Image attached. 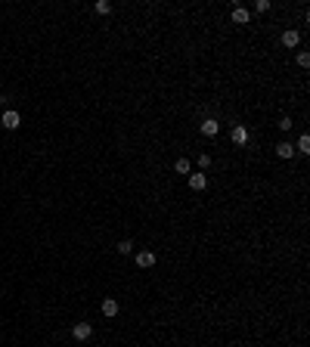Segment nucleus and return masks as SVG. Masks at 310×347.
<instances>
[{"mask_svg":"<svg viewBox=\"0 0 310 347\" xmlns=\"http://www.w3.org/2000/svg\"><path fill=\"white\" fill-rule=\"evenodd\" d=\"M230 140L236 143V146H248V140H251V133L245 124H233V130H230Z\"/></svg>","mask_w":310,"mask_h":347,"instance_id":"nucleus-1","label":"nucleus"},{"mask_svg":"<svg viewBox=\"0 0 310 347\" xmlns=\"http://www.w3.org/2000/svg\"><path fill=\"white\" fill-rule=\"evenodd\" d=\"M0 124H3L6 130H19V124H22V115H19V112H13V109H6V112L0 115Z\"/></svg>","mask_w":310,"mask_h":347,"instance_id":"nucleus-2","label":"nucleus"},{"mask_svg":"<svg viewBox=\"0 0 310 347\" xmlns=\"http://www.w3.org/2000/svg\"><path fill=\"white\" fill-rule=\"evenodd\" d=\"M199 130H202V137H217V133H220V121H217V118H205V121L199 124Z\"/></svg>","mask_w":310,"mask_h":347,"instance_id":"nucleus-3","label":"nucleus"},{"mask_svg":"<svg viewBox=\"0 0 310 347\" xmlns=\"http://www.w3.org/2000/svg\"><path fill=\"white\" fill-rule=\"evenodd\" d=\"M133 260H137V267H140V270H149V267H155V255H152L149 248L137 251V257H133Z\"/></svg>","mask_w":310,"mask_h":347,"instance_id":"nucleus-4","label":"nucleus"},{"mask_svg":"<svg viewBox=\"0 0 310 347\" xmlns=\"http://www.w3.org/2000/svg\"><path fill=\"white\" fill-rule=\"evenodd\" d=\"M72 335H74V341H87V338L93 335V326H90V323H74Z\"/></svg>","mask_w":310,"mask_h":347,"instance_id":"nucleus-5","label":"nucleus"},{"mask_svg":"<svg viewBox=\"0 0 310 347\" xmlns=\"http://www.w3.org/2000/svg\"><path fill=\"white\" fill-rule=\"evenodd\" d=\"M186 180H189V189L192 192H205V186H208V177L205 174H189Z\"/></svg>","mask_w":310,"mask_h":347,"instance_id":"nucleus-6","label":"nucleus"},{"mask_svg":"<svg viewBox=\"0 0 310 347\" xmlns=\"http://www.w3.org/2000/svg\"><path fill=\"white\" fill-rule=\"evenodd\" d=\"M301 44V31H295V28H289V31H282V47H298Z\"/></svg>","mask_w":310,"mask_h":347,"instance_id":"nucleus-7","label":"nucleus"},{"mask_svg":"<svg viewBox=\"0 0 310 347\" xmlns=\"http://www.w3.org/2000/svg\"><path fill=\"white\" fill-rule=\"evenodd\" d=\"M251 13L245 10V6H233V25H248Z\"/></svg>","mask_w":310,"mask_h":347,"instance_id":"nucleus-8","label":"nucleus"},{"mask_svg":"<svg viewBox=\"0 0 310 347\" xmlns=\"http://www.w3.org/2000/svg\"><path fill=\"white\" fill-rule=\"evenodd\" d=\"M276 155H279V158H286V162H289V158H292V155H295V146H292V143H289V140H282V143H279V146H276Z\"/></svg>","mask_w":310,"mask_h":347,"instance_id":"nucleus-9","label":"nucleus"},{"mask_svg":"<svg viewBox=\"0 0 310 347\" xmlns=\"http://www.w3.org/2000/svg\"><path fill=\"white\" fill-rule=\"evenodd\" d=\"M103 316H118V301H115V298L103 301Z\"/></svg>","mask_w":310,"mask_h":347,"instance_id":"nucleus-10","label":"nucleus"},{"mask_svg":"<svg viewBox=\"0 0 310 347\" xmlns=\"http://www.w3.org/2000/svg\"><path fill=\"white\" fill-rule=\"evenodd\" d=\"M174 174H192V164H189V158H177V162H174Z\"/></svg>","mask_w":310,"mask_h":347,"instance_id":"nucleus-11","label":"nucleus"},{"mask_svg":"<svg viewBox=\"0 0 310 347\" xmlns=\"http://www.w3.org/2000/svg\"><path fill=\"white\" fill-rule=\"evenodd\" d=\"M295 152H301V155H307V152H310V137H307V133H301V137H298Z\"/></svg>","mask_w":310,"mask_h":347,"instance_id":"nucleus-12","label":"nucleus"},{"mask_svg":"<svg viewBox=\"0 0 310 347\" xmlns=\"http://www.w3.org/2000/svg\"><path fill=\"white\" fill-rule=\"evenodd\" d=\"M93 10H96L99 16H109V13H112V3H109V0H96V3H93Z\"/></svg>","mask_w":310,"mask_h":347,"instance_id":"nucleus-13","label":"nucleus"},{"mask_svg":"<svg viewBox=\"0 0 310 347\" xmlns=\"http://www.w3.org/2000/svg\"><path fill=\"white\" fill-rule=\"evenodd\" d=\"M118 255H133V242L130 239H121L118 242Z\"/></svg>","mask_w":310,"mask_h":347,"instance_id":"nucleus-14","label":"nucleus"},{"mask_svg":"<svg viewBox=\"0 0 310 347\" xmlns=\"http://www.w3.org/2000/svg\"><path fill=\"white\" fill-rule=\"evenodd\" d=\"M279 130H282V133H289V130H292V118H289V115H286V118H279Z\"/></svg>","mask_w":310,"mask_h":347,"instance_id":"nucleus-15","label":"nucleus"},{"mask_svg":"<svg viewBox=\"0 0 310 347\" xmlns=\"http://www.w3.org/2000/svg\"><path fill=\"white\" fill-rule=\"evenodd\" d=\"M199 167H202V171H205V167H211V155H208V152H205V155H199Z\"/></svg>","mask_w":310,"mask_h":347,"instance_id":"nucleus-16","label":"nucleus"},{"mask_svg":"<svg viewBox=\"0 0 310 347\" xmlns=\"http://www.w3.org/2000/svg\"><path fill=\"white\" fill-rule=\"evenodd\" d=\"M255 10H257V13H267V10H270V0H257Z\"/></svg>","mask_w":310,"mask_h":347,"instance_id":"nucleus-17","label":"nucleus"},{"mask_svg":"<svg viewBox=\"0 0 310 347\" xmlns=\"http://www.w3.org/2000/svg\"><path fill=\"white\" fill-rule=\"evenodd\" d=\"M298 65H301V69H307V65H310V56H307V53H298Z\"/></svg>","mask_w":310,"mask_h":347,"instance_id":"nucleus-18","label":"nucleus"}]
</instances>
